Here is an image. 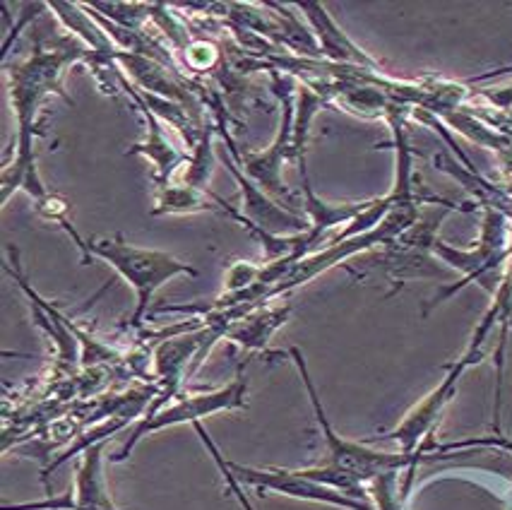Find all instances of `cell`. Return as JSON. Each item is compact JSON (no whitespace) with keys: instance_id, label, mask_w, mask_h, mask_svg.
Returning <instances> with one entry per match:
<instances>
[{"instance_id":"6da1fadb","label":"cell","mask_w":512,"mask_h":510,"mask_svg":"<svg viewBox=\"0 0 512 510\" xmlns=\"http://www.w3.org/2000/svg\"><path fill=\"white\" fill-rule=\"evenodd\" d=\"M94 53L87 51L85 44L73 41H58L56 46H34L32 56L25 63L10 65V102L17 118L15 135V162L3 169V203H8L10 193L25 191L34 203L49 195V188L41 181L34 157V135H37V114L46 94L61 90V75L68 65L82 58H92ZM65 97V94H63ZM68 99V97H65ZM70 102V99H68Z\"/></svg>"},{"instance_id":"7a4b0ae2","label":"cell","mask_w":512,"mask_h":510,"mask_svg":"<svg viewBox=\"0 0 512 510\" xmlns=\"http://www.w3.org/2000/svg\"><path fill=\"white\" fill-rule=\"evenodd\" d=\"M75 243L89 258L106 260L135 289L138 304H135V313L130 318L133 328H140L142 325V320L147 316V308L152 304V296L162 284H166L176 275H198V270L190 268L188 263L174 258V255L164 251H152V248H138L125 241L121 234H116L113 239L94 241H85L82 236H77Z\"/></svg>"},{"instance_id":"3957f363","label":"cell","mask_w":512,"mask_h":510,"mask_svg":"<svg viewBox=\"0 0 512 510\" xmlns=\"http://www.w3.org/2000/svg\"><path fill=\"white\" fill-rule=\"evenodd\" d=\"M246 388H248L246 376H243V373H238L236 381L231 385H226V388H222V390L181 397L176 405L159 409V412L152 414V417L142 419V424L133 431L130 441L125 443L121 453H118L113 460H116V462L125 460L130 455V450L138 446L140 438H145L147 434H154V431H159V429H166V426L186 424V421H193V424H198L202 417H210V414L224 412V409L246 407Z\"/></svg>"},{"instance_id":"277c9868","label":"cell","mask_w":512,"mask_h":510,"mask_svg":"<svg viewBox=\"0 0 512 510\" xmlns=\"http://www.w3.org/2000/svg\"><path fill=\"white\" fill-rule=\"evenodd\" d=\"M282 87H284V116H282V123H279V133L275 142H272L270 147H267L265 152L260 154H238L234 150V140L229 138V133L224 130V140L226 145L231 147L236 154V162L243 164V169H246V176L253 183H258L260 188L267 193L277 195V198H289V188L284 186L282 181V164L287 162V159H294V121H291V116H294V102H291V80L287 77H282Z\"/></svg>"},{"instance_id":"5b68a950","label":"cell","mask_w":512,"mask_h":510,"mask_svg":"<svg viewBox=\"0 0 512 510\" xmlns=\"http://www.w3.org/2000/svg\"><path fill=\"white\" fill-rule=\"evenodd\" d=\"M222 159L226 169H229L231 176L236 179L238 188H241V198H243L241 215L246 217L248 222H253L255 227L267 231V234H279V236H282V231H296V234H303V231L311 229V224H308L301 215H294V212L284 210L282 205H277L275 200L267 198V193L258 186V183H253L248 176H243L241 171H238V166L231 162L229 154H224Z\"/></svg>"},{"instance_id":"8992f818","label":"cell","mask_w":512,"mask_h":510,"mask_svg":"<svg viewBox=\"0 0 512 510\" xmlns=\"http://www.w3.org/2000/svg\"><path fill=\"white\" fill-rule=\"evenodd\" d=\"M231 470L238 472V477L246 482L263 486V489L277 491V494H287L296 498H308V501H323L335 503V506L351 508V510H371L366 503L354 501L351 496H342L337 489H325L320 482H313L301 472H282V470H253V467L229 465Z\"/></svg>"},{"instance_id":"52a82bcc","label":"cell","mask_w":512,"mask_h":510,"mask_svg":"<svg viewBox=\"0 0 512 510\" xmlns=\"http://www.w3.org/2000/svg\"><path fill=\"white\" fill-rule=\"evenodd\" d=\"M476 357H479V352L469 349L467 357H464L460 364H457L455 369L450 371V376L438 385V390H433V393L428 395L426 400L421 402V405L416 407L414 412L402 421L400 429L392 431L390 438H395V441L400 443L404 455H412V450L416 448V443H419L421 438H424L428 431H431V426L438 421L440 412H443V407L448 405L450 397L455 395L457 381H460V376L464 373V369H467V366L472 364V361H479Z\"/></svg>"},{"instance_id":"ba28073f","label":"cell","mask_w":512,"mask_h":510,"mask_svg":"<svg viewBox=\"0 0 512 510\" xmlns=\"http://www.w3.org/2000/svg\"><path fill=\"white\" fill-rule=\"evenodd\" d=\"M121 85L125 87V92L133 94L135 104H138L142 116H145L147 126H150V128H147V140L140 142V145L130 147L128 154H142V157L150 159V162L157 166V171H154V183H157V188L169 186L174 171L181 164H186L188 157H186V154L178 152L174 145H171V140L166 138V133L162 128V121H159V118L152 114V109L145 104V99L140 97V92L135 90L133 85H128V80H125V77H121Z\"/></svg>"},{"instance_id":"9c48e42d","label":"cell","mask_w":512,"mask_h":510,"mask_svg":"<svg viewBox=\"0 0 512 510\" xmlns=\"http://www.w3.org/2000/svg\"><path fill=\"white\" fill-rule=\"evenodd\" d=\"M299 8L308 15V20H311L315 37L320 41V51H323L325 56H330L332 61L359 63V65H368V68H378L375 61H371V58H368L366 53H363L359 46H356L354 41H351L347 34L335 25V20L327 15L323 3H301Z\"/></svg>"},{"instance_id":"30bf717a","label":"cell","mask_w":512,"mask_h":510,"mask_svg":"<svg viewBox=\"0 0 512 510\" xmlns=\"http://www.w3.org/2000/svg\"><path fill=\"white\" fill-rule=\"evenodd\" d=\"M299 169H301V181H303L301 188H303V195H306V210H308V217H311V229H308V248H311L327 229L337 227V224H351L363 210H366L368 205H371V203L327 205L313 193L311 179H308V171H306V159L299 162Z\"/></svg>"},{"instance_id":"8fae6325","label":"cell","mask_w":512,"mask_h":510,"mask_svg":"<svg viewBox=\"0 0 512 510\" xmlns=\"http://www.w3.org/2000/svg\"><path fill=\"white\" fill-rule=\"evenodd\" d=\"M53 506H65L73 510H113L109 494L101 477V446H92L85 453L80 474H77V498H65Z\"/></svg>"},{"instance_id":"7c38bea8","label":"cell","mask_w":512,"mask_h":510,"mask_svg":"<svg viewBox=\"0 0 512 510\" xmlns=\"http://www.w3.org/2000/svg\"><path fill=\"white\" fill-rule=\"evenodd\" d=\"M212 195L198 188L186 186V183H169L159 188L157 205L152 215H193V212H214L217 207L212 205Z\"/></svg>"},{"instance_id":"4fadbf2b","label":"cell","mask_w":512,"mask_h":510,"mask_svg":"<svg viewBox=\"0 0 512 510\" xmlns=\"http://www.w3.org/2000/svg\"><path fill=\"white\" fill-rule=\"evenodd\" d=\"M289 308H277V311H265V313H248L246 318H241V323L234 325V328H226L224 335L231 337V340L241 342L246 347H265L267 337L275 332L279 325L287 318Z\"/></svg>"},{"instance_id":"5bb4252c","label":"cell","mask_w":512,"mask_h":510,"mask_svg":"<svg viewBox=\"0 0 512 510\" xmlns=\"http://www.w3.org/2000/svg\"><path fill=\"white\" fill-rule=\"evenodd\" d=\"M212 138H214L212 126H205L198 145H195L193 157L186 162L188 169H186V176H183V183H186V186H193V188H198V191H205V193H207V183H210L212 171H214Z\"/></svg>"},{"instance_id":"9a60e30c","label":"cell","mask_w":512,"mask_h":510,"mask_svg":"<svg viewBox=\"0 0 512 510\" xmlns=\"http://www.w3.org/2000/svg\"><path fill=\"white\" fill-rule=\"evenodd\" d=\"M325 104V97H320V94H315L313 90H308V87H303L299 99H296V111H299V118H296L294 123V159L296 162H303V147H306V140H308V126H311L313 116L318 114L320 106Z\"/></svg>"},{"instance_id":"2e32d148","label":"cell","mask_w":512,"mask_h":510,"mask_svg":"<svg viewBox=\"0 0 512 510\" xmlns=\"http://www.w3.org/2000/svg\"><path fill=\"white\" fill-rule=\"evenodd\" d=\"M491 99H496V102H508V99H512V87L508 92H500V94H496V97H491Z\"/></svg>"}]
</instances>
